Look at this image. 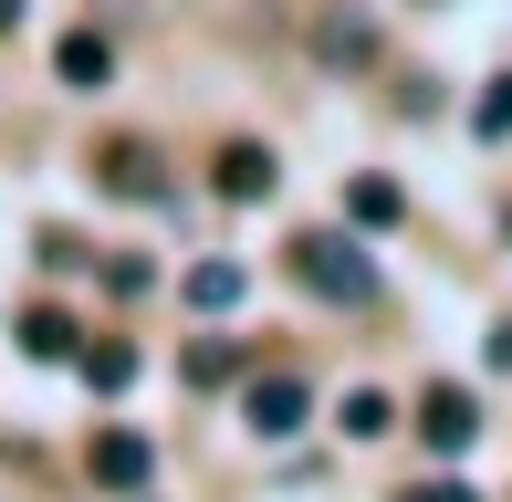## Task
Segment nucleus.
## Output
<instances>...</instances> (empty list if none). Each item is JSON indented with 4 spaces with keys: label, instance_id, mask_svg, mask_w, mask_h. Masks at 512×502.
Segmentation results:
<instances>
[{
    "label": "nucleus",
    "instance_id": "15",
    "mask_svg": "<svg viewBox=\"0 0 512 502\" xmlns=\"http://www.w3.org/2000/svg\"><path fill=\"white\" fill-rule=\"evenodd\" d=\"M230 367H241V356H230V346H189V377H199V387H220Z\"/></svg>",
    "mask_w": 512,
    "mask_h": 502
},
{
    "label": "nucleus",
    "instance_id": "6",
    "mask_svg": "<svg viewBox=\"0 0 512 502\" xmlns=\"http://www.w3.org/2000/svg\"><path fill=\"white\" fill-rule=\"evenodd\" d=\"M53 74L74 84V95H95V84L115 74V53H105V32H63V53H53Z\"/></svg>",
    "mask_w": 512,
    "mask_h": 502
},
{
    "label": "nucleus",
    "instance_id": "1",
    "mask_svg": "<svg viewBox=\"0 0 512 502\" xmlns=\"http://www.w3.org/2000/svg\"><path fill=\"white\" fill-rule=\"evenodd\" d=\"M293 272H304L324 304H366V293H377V262H366V241H345V231L293 241Z\"/></svg>",
    "mask_w": 512,
    "mask_h": 502
},
{
    "label": "nucleus",
    "instance_id": "13",
    "mask_svg": "<svg viewBox=\"0 0 512 502\" xmlns=\"http://www.w3.org/2000/svg\"><path fill=\"white\" fill-rule=\"evenodd\" d=\"M84 377H95V387H105V398H115V387H126V377H136V356H126V346H95V356H84Z\"/></svg>",
    "mask_w": 512,
    "mask_h": 502
},
{
    "label": "nucleus",
    "instance_id": "10",
    "mask_svg": "<svg viewBox=\"0 0 512 502\" xmlns=\"http://www.w3.org/2000/svg\"><path fill=\"white\" fill-rule=\"evenodd\" d=\"M189 304H199V314L241 304V262H199V272H189Z\"/></svg>",
    "mask_w": 512,
    "mask_h": 502
},
{
    "label": "nucleus",
    "instance_id": "14",
    "mask_svg": "<svg viewBox=\"0 0 512 502\" xmlns=\"http://www.w3.org/2000/svg\"><path fill=\"white\" fill-rule=\"evenodd\" d=\"M471 126H481V136H512V74H502V84H492V95H481V105H471Z\"/></svg>",
    "mask_w": 512,
    "mask_h": 502
},
{
    "label": "nucleus",
    "instance_id": "8",
    "mask_svg": "<svg viewBox=\"0 0 512 502\" xmlns=\"http://www.w3.org/2000/svg\"><path fill=\"white\" fill-rule=\"evenodd\" d=\"M220 199H272V157L262 147H230L220 157Z\"/></svg>",
    "mask_w": 512,
    "mask_h": 502
},
{
    "label": "nucleus",
    "instance_id": "9",
    "mask_svg": "<svg viewBox=\"0 0 512 502\" xmlns=\"http://www.w3.org/2000/svg\"><path fill=\"white\" fill-rule=\"evenodd\" d=\"M335 429H345V440H387V429H398V408H387L377 387H356V398L335 408Z\"/></svg>",
    "mask_w": 512,
    "mask_h": 502
},
{
    "label": "nucleus",
    "instance_id": "7",
    "mask_svg": "<svg viewBox=\"0 0 512 502\" xmlns=\"http://www.w3.org/2000/svg\"><path fill=\"white\" fill-rule=\"evenodd\" d=\"M105 189H115V199H157V147H136V136H126V147L105 157Z\"/></svg>",
    "mask_w": 512,
    "mask_h": 502
},
{
    "label": "nucleus",
    "instance_id": "4",
    "mask_svg": "<svg viewBox=\"0 0 512 502\" xmlns=\"http://www.w3.org/2000/svg\"><path fill=\"white\" fill-rule=\"evenodd\" d=\"M471 429H481V408L460 398V387H429V398H418V440L429 450H471Z\"/></svg>",
    "mask_w": 512,
    "mask_h": 502
},
{
    "label": "nucleus",
    "instance_id": "11",
    "mask_svg": "<svg viewBox=\"0 0 512 502\" xmlns=\"http://www.w3.org/2000/svg\"><path fill=\"white\" fill-rule=\"evenodd\" d=\"M345 210H356V231H387V220H398V189H387V178H356Z\"/></svg>",
    "mask_w": 512,
    "mask_h": 502
},
{
    "label": "nucleus",
    "instance_id": "17",
    "mask_svg": "<svg viewBox=\"0 0 512 502\" xmlns=\"http://www.w3.org/2000/svg\"><path fill=\"white\" fill-rule=\"evenodd\" d=\"M11 21H21V0H0V32H11Z\"/></svg>",
    "mask_w": 512,
    "mask_h": 502
},
{
    "label": "nucleus",
    "instance_id": "16",
    "mask_svg": "<svg viewBox=\"0 0 512 502\" xmlns=\"http://www.w3.org/2000/svg\"><path fill=\"white\" fill-rule=\"evenodd\" d=\"M418 502H481V492L471 482H439V492H418Z\"/></svg>",
    "mask_w": 512,
    "mask_h": 502
},
{
    "label": "nucleus",
    "instance_id": "2",
    "mask_svg": "<svg viewBox=\"0 0 512 502\" xmlns=\"http://www.w3.org/2000/svg\"><path fill=\"white\" fill-rule=\"evenodd\" d=\"M304 408H314V387H304V377H283V367L241 387V419H251V440H293V429H304Z\"/></svg>",
    "mask_w": 512,
    "mask_h": 502
},
{
    "label": "nucleus",
    "instance_id": "12",
    "mask_svg": "<svg viewBox=\"0 0 512 502\" xmlns=\"http://www.w3.org/2000/svg\"><path fill=\"white\" fill-rule=\"evenodd\" d=\"M21 346H32V356H74V325H63V314H32V325H21Z\"/></svg>",
    "mask_w": 512,
    "mask_h": 502
},
{
    "label": "nucleus",
    "instance_id": "5",
    "mask_svg": "<svg viewBox=\"0 0 512 502\" xmlns=\"http://www.w3.org/2000/svg\"><path fill=\"white\" fill-rule=\"evenodd\" d=\"M314 53L324 63H366V53H377V21H366V11H324L314 21Z\"/></svg>",
    "mask_w": 512,
    "mask_h": 502
},
{
    "label": "nucleus",
    "instance_id": "3",
    "mask_svg": "<svg viewBox=\"0 0 512 502\" xmlns=\"http://www.w3.org/2000/svg\"><path fill=\"white\" fill-rule=\"evenodd\" d=\"M84 471H95L105 492H147V471H157V450L136 440V429H105V440L84 450Z\"/></svg>",
    "mask_w": 512,
    "mask_h": 502
}]
</instances>
